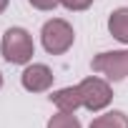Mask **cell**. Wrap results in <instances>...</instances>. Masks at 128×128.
Listing matches in <instances>:
<instances>
[{"label": "cell", "instance_id": "1", "mask_svg": "<svg viewBox=\"0 0 128 128\" xmlns=\"http://www.w3.org/2000/svg\"><path fill=\"white\" fill-rule=\"evenodd\" d=\"M0 53L10 66H28V63H33V55H35L33 35L20 25L8 28L0 40Z\"/></svg>", "mask_w": 128, "mask_h": 128}, {"label": "cell", "instance_id": "2", "mask_svg": "<svg viewBox=\"0 0 128 128\" xmlns=\"http://www.w3.org/2000/svg\"><path fill=\"white\" fill-rule=\"evenodd\" d=\"M40 43L48 55H66L76 43V30L66 18H50L40 28Z\"/></svg>", "mask_w": 128, "mask_h": 128}, {"label": "cell", "instance_id": "3", "mask_svg": "<svg viewBox=\"0 0 128 128\" xmlns=\"http://www.w3.org/2000/svg\"><path fill=\"white\" fill-rule=\"evenodd\" d=\"M78 90H80L83 108L90 110V113H100V110H106L113 103L110 80H106L103 76H88V78H83L78 83Z\"/></svg>", "mask_w": 128, "mask_h": 128}, {"label": "cell", "instance_id": "4", "mask_svg": "<svg viewBox=\"0 0 128 128\" xmlns=\"http://www.w3.org/2000/svg\"><path fill=\"white\" fill-rule=\"evenodd\" d=\"M90 68L93 73L103 76L110 83H120L128 78V48L120 50H103L98 55H93L90 60Z\"/></svg>", "mask_w": 128, "mask_h": 128}, {"label": "cell", "instance_id": "5", "mask_svg": "<svg viewBox=\"0 0 128 128\" xmlns=\"http://www.w3.org/2000/svg\"><path fill=\"white\" fill-rule=\"evenodd\" d=\"M53 80H55V76H53L50 66H45V63H28L20 73V86L28 93H48L53 88Z\"/></svg>", "mask_w": 128, "mask_h": 128}, {"label": "cell", "instance_id": "6", "mask_svg": "<svg viewBox=\"0 0 128 128\" xmlns=\"http://www.w3.org/2000/svg\"><path fill=\"white\" fill-rule=\"evenodd\" d=\"M48 98H50V103H53L58 110H66V113H76L78 108H83V100H80V90H78V86L58 88V90H53Z\"/></svg>", "mask_w": 128, "mask_h": 128}, {"label": "cell", "instance_id": "7", "mask_svg": "<svg viewBox=\"0 0 128 128\" xmlns=\"http://www.w3.org/2000/svg\"><path fill=\"white\" fill-rule=\"evenodd\" d=\"M108 33H110L118 43L128 45V5L116 8V10L108 15Z\"/></svg>", "mask_w": 128, "mask_h": 128}, {"label": "cell", "instance_id": "8", "mask_svg": "<svg viewBox=\"0 0 128 128\" xmlns=\"http://www.w3.org/2000/svg\"><path fill=\"white\" fill-rule=\"evenodd\" d=\"M88 128H128V113H123V110H100V116H96L93 120H90V126Z\"/></svg>", "mask_w": 128, "mask_h": 128}, {"label": "cell", "instance_id": "9", "mask_svg": "<svg viewBox=\"0 0 128 128\" xmlns=\"http://www.w3.org/2000/svg\"><path fill=\"white\" fill-rule=\"evenodd\" d=\"M45 128H83V123L78 120L76 113H66V110H58L55 116L48 118Z\"/></svg>", "mask_w": 128, "mask_h": 128}, {"label": "cell", "instance_id": "10", "mask_svg": "<svg viewBox=\"0 0 128 128\" xmlns=\"http://www.w3.org/2000/svg\"><path fill=\"white\" fill-rule=\"evenodd\" d=\"M60 5L66 10H70V13H83V10H88L93 5V0H60Z\"/></svg>", "mask_w": 128, "mask_h": 128}, {"label": "cell", "instance_id": "11", "mask_svg": "<svg viewBox=\"0 0 128 128\" xmlns=\"http://www.w3.org/2000/svg\"><path fill=\"white\" fill-rule=\"evenodd\" d=\"M28 5H30V8H35V10L48 13V10H55V8L60 5V0H28Z\"/></svg>", "mask_w": 128, "mask_h": 128}, {"label": "cell", "instance_id": "12", "mask_svg": "<svg viewBox=\"0 0 128 128\" xmlns=\"http://www.w3.org/2000/svg\"><path fill=\"white\" fill-rule=\"evenodd\" d=\"M8 5H10V0H0V15L8 10Z\"/></svg>", "mask_w": 128, "mask_h": 128}, {"label": "cell", "instance_id": "13", "mask_svg": "<svg viewBox=\"0 0 128 128\" xmlns=\"http://www.w3.org/2000/svg\"><path fill=\"white\" fill-rule=\"evenodd\" d=\"M3 86H5V78H3V73H0V90H3Z\"/></svg>", "mask_w": 128, "mask_h": 128}]
</instances>
